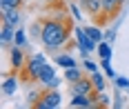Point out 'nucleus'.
Segmentation results:
<instances>
[{"mask_svg":"<svg viewBox=\"0 0 129 109\" xmlns=\"http://www.w3.org/2000/svg\"><path fill=\"white\" fill-rule=\"evenodd\" d=\"M56 65H60V67H64V69H69V67H76V60H74L69 54H62V56H56Z\"/></svg>","mask_w":129,"mask_h":109,"instance_id":"4468645a","label":"nucleus"},{"mask_svg":"<svg viewBox=\"0 0 129 109\" xmlns=\"http://www.w3.org/2000/svg\"><path fill=\"white\" fill-rule=\"evenodd\" d=\"M114 80H116L118 89H129V78H125V76H116Z\"/></svg>","mask_w":129,"mask_h":109,"instance_id":"6ab92c4d","label":"nucleus"},{"mask_svg":"<svg viewBox=\"0 0 129 109\" xmlns=\"http://www.w3.org/2000/svg\"><path fill=\"white\" fill-rule=\"evenodd\" d=\"M69 91H71V96H76V94H85V96H89L96 91V87H93V82H91V78H80V80L76 82H69Z\"/></svg>","mask_w":129,"mask_h":109,"instance_id":"39448f33","label":"nucleus"},{"mask_svg":"<svg viewBox=\"0 0 129 109\" xmlns=\"http://www.w3.org/2000/svg\"><path fill=\"white\" fill-rule=\"evenodd\" d=\"M13 38H16V27L7 25V22H0V45L5 49H11Z\"/></svg>","mask_w":129,"mask_h":109,"instance_id":"0eeeda50","label":"nucleus"},{"mask_svg":"<svg viewBox=\"0 0 129 109\" xmlns=\"http://www.w3.org/2000/svg\"><path fill=\"white\" fill-rule=\"evenodd\" d=\"M45 62H47V60H45V56H42V54L31 56V58L27 60V65L18 71L20 80H38L40 71H42V67H45Z\"/></svg>","mask_w":129,"mask_h":109,"instance_id":"f03ea898","label":"nucleus"},{"mask_svg":"<svg viewBox=\"0 0 129 109\" xmlns=\"http://www.w3.org/2000/svg\"><path fill=\"white\" fill-rule=\"evenodd\" d=\"M85 31H87V36H89L91 40H96V42H100L105 40V33L98 29V25H91V27H85Z\"/></svg>","mask_w":129,"mask_h":109,"instance_id":"ddd939ff","label":"nucleus"},{"mask_svg":"<svg viewBox=\"0 0 129 109\" xmlns=\"http://www.w3.org/2000/svg\"><path fill=\"white\" fill-rule=\"evenodd\" d=\"M80 9L96 18L98 14H103V0H80Z\"/></svg>","mask_w":129,"mask_h":109,"instance_id":"9d476101","label":"nucleus"},{"mask_svg":"<svg viewBox=\"0 0 129 109\" xmlns=\"http://www.w3.org/2000/svg\"><path fill=\"white\" fill-rule=\"evenodd\" d=\"M0 20L18 29V27H20V9H11V7L0 9Z\"/></svg>","mask_w":129,"mask_h":109,"instance_id":"1a4fd4ad","label":"nucleus"},{"mask_svg":"<svg viewBox=\"0 0 129 109\" xmlns=\"http://www.w3.org/2000/svg\"><path fill=\"white\" fill-rule=\"evenodd\" d=\"M25 65H27V60H25V51H22V47H16V45H13V47H11V67H13V71L18 74Z\"/></svg>","mask_w":129,"mask_h":109,"instance_id":"9b49d317","label":"nucleus"},{"mask_svg":"<svg viewBox=\"0 0 129 109\" xmlns=\"http://www.w3.org/2000/svg\"><path fill=\"white\" fill-rule=\"evenodd\" d=\"M7 7H11V9H22V0H0V9H7Z\"/></svg>","mask_w":129,"mask_h":109,"instance_id":"a211bd4d","label":"nucleus"},{"mask_svg":"<svg viewBox=\"0 0 129 109\" xmlns=\"http://www.w3.org/2000/svg\"><path fill=\"white\" fill-rule=\"evenodd\" d=\"M31 107L34 109H56V107H60V94H58L56 89L45 87V91L38 96V100H36Z\"/></svg>","mask_w":129,"mask_h":109,"instance_id":"20e7f679","label":"nucleus"},{"mask_svg":"<svg viewBox=\"0 0 129 109\" xmlns=\"http://www.w3.org/2000/svg\"><path fill=\"white\" fill-rule=\"evenodd\" d=\"M74 31V22L67 16H56V18H42V33L40 42L45 45L47 51H53L69 42V36Z\"/></svg>","mask_w":129,"mask_h":109,"instance_id":"f257e3e1","label":"nucleus"},{"mask_svg":"<svg viewBox=\"0 0 129 109\" xmlns=\"http://www.w3.org/2000/svg\"><path fill=\"white\" fill-rule=\"evenodd\" d=\"M98 54H100V58H111V42L100 40L98 42Z\"/></svg>","mask_w":129,"mask_h":109,"instance_id":"dca6fc26","label":"nucleus"},{"mask_svg":"<svg viewBox=\"0 0 129 109\" xmlns=\"http://www.w3.org/2000/svg\"><path fill=\"white\" fill-rule=\"evenodd\" d=\"M71 11H74V18H76V20H80V18H82V14H80V11H78V7H76V5H74V7H71Z\"/></svg>","mask_w":129,"mask_h":109,"instance_id":"4be33fe9","label":"nucleus"},{"mask_svg":"<svg viewBox=\"0 0 129 109\" xmlns=\"http://www.w3.org/2000/svg\"><path fill=\"white\" fill-rule=\"evenodd\" d=\"M13 45H16V47H27V36H25V31H22V29H16Z\"/></svg>","mask_w":129,"mask_h":109,"instance_id":"f3484780","label":"nucleus"},{"mask_svg":"<svg viewBox=\"0 0 129 109\" xmlns=\"http://www.w3.org/2000/svg\"><path fill=\"white\" fill-rule=\"evenodd\" d=\"M45 87H49V89H56L58 85H60V80L56 78V71H53L51 65H47L45 62V67H42V71H40V78H38Z\"/></svg>","mask_w":129,"mask_h":109,"instance_id":"423d86ee","label":"nucleus"},{"mask_svg":"<svg viewBox=\"0 0 129 109\" xmlns=\"http://www.w3.org/2000/svg\"><path fill=\"white\" fill-rule=\"evenodd\" d=\"M85 69H87V71H98V67H96V62H91V60H87V58H85Z\"/></svg>","mask_w":129,"mask_h":109,"instance_id":"aec40b11","label":"nucleus"},{"mask_svg":"<svg viewBox=\"0 0 129 109\" xmlns=\"http://www.w3.org/2000/svg\"><path fill=\"white\" fill-rule=\"evenodd\" d=\"M91 82H93V87H96V91H105V78L100 71H91Z\"/></svg>","mask_w":129,"mask_h":109,"instance_id":"2eb2a0df","label":"nucleus"},{"mask_svg":"<svg viewBox=\"0 0 129 109\" xmlns=\"http://www.w3.org/2000/svg\"><path fill=\"white\" fill-rule=\"evenodd\" d=\"M80 78H85V74H82V69L78 67V65L64 69V80L67 82H76V80H80Z\"/></svg>","mask_w":129,"mask_h":109,"instance_id":"f8f14e48","label":"nucleus"},{"mask_svg":"<svg viewBox=\"0 0 129 109\" xmlns=\"http://www.w3.org/2000/svg\"><path fill=\"white\" fill-rule=\"evenodd\" d=\"M105 40H109V42H114V40H116V29H109V31L105 33Z\"/></svg>","mask_w":129,"mask_h":109,"instance_id":"412c9836","label":"nucleus"},{"mask_svg":"<svg viewBox=\"0 0 129 109\" xmlns=\"http://www.w3.org/2000/svg\"><path fill=\"white\" fill-rule=\"evenodd\" d=\"M122 9V0H103V14H98L93 20L96 25H105L109 20H114Z\"/></svg>","mask_w":129,"mask_h":109,"instance_id":"7ed1b4c3","label":"nucleus"},{"mask_svg":"<svg viewBox=\"0 0 129 109\" xmlns=\"http://www.w3.org/2000/svg\"><path fill=\"white\" fill-rule=\"evenodd\" d=\"M18 82H20V76L11 71V74H7L5 76V80H2V94L5 96H13L18 91Z\"/></svg>","mask_w":129,"mask_h":109,"instance_id":"6e6552de","label":"nucleus"}]
</instances>
